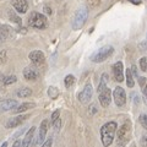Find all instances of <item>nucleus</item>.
<instances>
[{
  "label": "nucleus",
  "mask_w": 147,
  "mask_h": 147,
  "mask_svg": "<svg viewBox=\"0 0 147 147\" xmlns=\"http://www.w3.org/2000/svg\"><path fill=\"white\" fill-rule=\"evenodd\" d=\"M7 39V37L5 34H3V33H0V43H4L5 40Z\"/></svg>",
  "instance_id": "f704fd0d"
},
{
  "label": "nucleus",
  "mask_w": 147,
  "mask_h": 147,
  "mask_svg": "<svg viewBox=\"0 0 147 147\" xmlns=\"http://www.w3.org/2000/svg\"><path fill=\"white\" fill-rule=\"evenodd\" d=\"M12 6L18 13H25L28 10V3L27 0H12Z\"/></svg>",
  "instance_id": "ddd939ff"
},
{
  "label": "nucleus",
  "mask_w": 147,
  "mask_h": 147,
  "mask_svg": "<svg viewBox=\"0 0 147 147\" xmlns=\"http://www.w3.org/2000/svg\"><path fill=\"white\" fill-rule=\"evenodd\" d=\"M131 72H132V75H134V76H137V70H136V66L135 65L131 66Z\"/></svg>",
  "instance_id": "c9c22d12"
},
{
  "label": "nucleus",
  "mask_w": 147,
  "mask_h": 147,
  "mask_svg": "<svg viewBox=\"0 0 147 147\" xmlns=\"http://www.w3.org/2000/svg\"><path fill=\"white\" fill-rule=\"evenodd\" d=\"M140 67H141L142 71H146L147 70V59L145 57L140 59Z\"/></svg>",
  "instance_id": "393cba45"
},
{
  "label": "nucleus",
  "mask_w": 147,
  "mask_h": 147,
  "mask_svg": "<svg viewBox=\"0 0 147 147\" xmlns=\"http://www.w3.org/2000/svg\"><path fill=\"white\" fill-rule=\"evenodd\" d=\"M48 94H49L50 98L55 99L59 96V90L57 88V87H54V86H50L49 88H48Z\"/></svg>",
  "instance_id": "4be33fe9"
},
{
  "label": "nucleus",
  "mask_w": 147,
  "mask_h": 147,
  "mask_svg": "<svg viewBox=\"0 0 147 147\" xmlns=\"http://www.w3.org/2000/svg\"><path fill=\"white\" fill-rule=\"evenodd\" d=\"M6 60H7L6 52L5 50H0V64H5Z\"/></svg>",
  "instance_id": "a878e982"
},
{
  "label": "nucleus",
  "mask_w": 147,
  "mask_h": 147,
  "mask_svg": "<svg viewBox=\"0 0 147 147\" xmlns=\"http://www.w3.org/2000/svg\"><path fill=\"white\" fill-rule=\"evenodd\" d=\"M139 84H140L141 87H145V85H146V79L145 77H139Z\"/></svg>",
  "instance_id": "473e14b6"
},
{
  "label": "nucleus",
  "mask_w": 147,
  "mask_h": 147,
  "mask_svg": "<svg viewBox=\"0 0 147 147\" xmlns=\"http://www.w3.org/2000/svg\"><path fill=\"white\" fill-rule=\"evenodd\" d=\"M48 124L49 121L47 119L40 123V127H39V135H38V144H44L45 141V136H47V131H48Z\"/></svg>",
  "instance_id": "4468645a"
},
{
  "label": "nucleus",
  "mask_w": 147,
  "mask_h": 147,
  "mask_svg": "<svg viewBox=\"0 0 147 147\" xmlns=\"http://www.w3.org/2000/svg\"><path fill=\"white\" fill-rule=\"evenodd\" d=\"M144 94L147 97V85H145V87H144Z\"/></svg>",
  "instance_id": "58836bf2"
},
{
  "label": "nucleus",
  "mask_w": 147,
  "mask_h": 147,
  "mask_svg": "<svg viewBox=\"0 0 147 147\" xmlns=\"http://www.w3.org/2000/svg\"><path fill=\"white\" fill-rule=\"evenodd\" d=\"M114 52V48L112 45H104L100 49H98L93 55L91 57V60L93 63H102L110 57Z\"/></svg>",
  "instance_id": "20e7f679"
},
{
  "label": "nucleus",
  "mask_w": 147,
  "mask_h": 147,
  "mask_svg": "<svg viewBox=\"0 0 147 147\" xmlns=\"http://www.w3.org/2000/svg\"><path fill=\"white\" fill-rule=\"evenodd\" d=\"M139 120H140V124L142 125V127H145L147 130V115H146V114H141L140 118H139Z\"/></svg>",
  "instance_id": "b1692460"
},
{
  "label": "nucleus",
  "mask_w": 147,
  "mask_h": 147,
  "mask_svg": "<svg viewBox=\"0 0 147 147\" xmlns=\"http://www.w3.org/2000/svg\"><path fill=\"white\" fill-rule=\"evenodd\" d=\"M107 82H108V75H107V74H103L102 77H100V82L98 85V92L107 87Z\"/></svg>",
  "instance_id": "aec40b11"
},
{
  "label": "nucleus",
  "mask_w": 147,
  "mask_h": 147,
  "mask_svg": "<svg viewBox=\"0 0 147 147\" xmlns=\"http://www.w3.org/2000/svg\"><path fill=\"white\" fill-rule=\"evenodd\" d=\"M96 112H97V108H96V105H94V104H92L91 107H90V114H91V115H93Z\"/></svg>",
  "instance_id": "2f4dec72"
},
{
  "label": "nucleus",
  "mask_w": 147,
  "mask_h": 147,
  "mask_svg": "<svg viewBox=\"0 0 147 147\" xmlns=\"http://www.w3.org/2000/svg\"><path fill=\"white\" fill-rule=\"evenodd\" d=\"M17 100L15 99H5L3 102H0V112H9V110H12L17 107Z\"/></svg>",
  "instance_id": "f8f14e48"
},
{
  "label": "nucleus",
  "mask_w": 147,
  "mask_h": 147,
  "mask_svg": "<svg viewBox=\"0 0 147 147\" xmlns=\"http://www.w3.org/2000/svg\"><path fill=\"white\" fill-rule=\"evenodd\" d=\"M34 132H36V126H32L28 131H27V134L25 135V139L22 141V146L21 147H30L32 140H33L34 137Z\"/></svg>",
  "instance_id": "dca6fc26"
},
{
  "label": "nucleus",
  "mask_w": 147,
  "mask_h": 147,
  "mask_svg": "<svg viewBox=\"0 0 147 147\" xmlns=\"http://www.w3.org/2000/svg\"><path fill=\"white\" fill-rule=\"evenodd\" d=\"M24 76H25V79L28 80V81H36L37 79H38L39 74L33 67H26L24 70Z\"/></svg>",
  "instance_id": "2eb2a0df"
},
{
  "label": "nucleus",
  "mask_w": 147,
  "mask_h": 147,
  "mask_svg": "<svg viewBox=\"0 0 147 147\" xmlns=\"http://www.w3.org/2000/svg\"><path fill=\"white\" fill-rule=\"evenodd\" d=\"M87 17H88V10L86 6H81L80 9H77L75 16L72 18V30H81L86 24Z\"/></svg>",
  "instance_id": "f03ea898"
},
{
  "label": "nucleus",
  "mask_w": 147,
  "mask_h": 147,
  "mask_svg": "<svg viewBox=\"0 0 147 147\" xmlns=\"http://www.w3.org/2000/svg\"><path fill=\"white\" fill-rule=\"evenodd\" d=\"M130 1L132 4H136V5H139V4H141V0H130Z\"/></svg>",
  "instance_id": "e433bc0d"
},
{
  "label": "nucleus",
  "mask_w": 147,
  "mask_h": 147,
  "mask_svg": "<svg viewBox=\"0 0 147 147\" xmlns=\"http://www.w3.org/2000/svg\"><path fill=\"white\" fill-rule=\"evenodd\" d=\"M92 94H93V88H92L91 84H87L85 86V88L80 92L79 94V100L82 104H87L92 98Z\"/></svg>",
  "instance_id": "423d86ee"
},
{
  "label": "nucleus",
  "mask_w": 147,
  "mask_h": 147,
  "mask_svg": "<svg viewBox=\"0 0 147 147\" xmlns=\"http://www.w3.org/2000/svg\"><path fill=\"white\" fill-rule=\"evenodd\" d=\"M16 81H17V77H16L15 75H10V76L5 77V80H4L3 84L7 86V85H12V84H15Z\"/></svg>",
  "instance_id": "5701e85b"
},
{
  "label": "nucleus",
  "mask_w": 147,
  "mask_h": 147,
  "mask_svg": "<svg viewBox=\"0 0 147 147\" xmlns=\"http://www.w3.org/2000/svg\"><path fill=\"white\" fill-rule=\"evenodd\" d=\"M52 144H53V139H52V137H49L48 140L44 141V144H42V146H40V147H52Z\"/></svg>",
  "instance_id": "c85d7f7f"
},
{
  "label": "nucleus",
  "mask_w": 147,
  "mask_h": 147,
  "mask_svg": "<svg viewBox=\"0 0 147 147\" xmlns=\"http://www.w3.org/2000/svg\"><path fill=\"white\" fill-rule=\"evenodd\" d=\"M0 91H1V88H0Z\"/></svg>",
  "instance_id": "a19ab883"
},
{
  "label": "nucleus",
  "mask_w": 147,
  "mask_h": 147,
  "mask_svg": "<svg viewBox=\"0 0 147 147\" xmlns=\"http://www.w3.org/2000/svg\"><path fill=\"white\" fill-rule=\"evenodd\" d=\"M98 94H99L100 105L104 107V108H107L110 104V102H112V93H110V90L108 88V87H105V88H103L102 91L98 92Z\"/></svg>",
  "instance_id": "0eeeda50"
},
{
  "label": "nucleus",
  "mask_w": 147,
  "mask_h": 147,
  "mask_svg": "<svg viewBox=\"0 0 147 147\" xmlns=\"http://www.w3.org/2000/svg\"><path fill=\"white\" fill-rule=\"evenodd\" d=\"M64 84H65L66 88H70V87L75 84V76L74 75H67L65 79H64Z\"/></svg>",
  "instance_id": "412c9836"
},
{
  "label": "nucleus",
  "mask_w": 147,
  "mask_h": 147,
  "mask_svg": "<svg viewBox=\"0 0 147 147\" xmlns=\"http://www.w3.org/2000/svg\"><path fill=\"white\" fill-rule=\"evenodd\" d=\"M21 146H22V142L20 140H16L15 142H13V145H12V147H21Z\"/></svg>",
  "instance_id": "72a5a7b5"
},
{
  "label": "nucleus",
  "mask_w": 147,
  "mask_h": 147,
  "mask_svg": "<svg viewBox=\"0 0 147 147\" xmlns=\"http://www.w3.org/2000/svg\"><path fill=\"white\" fill-rule=\"evenodd\" d=\"M130 134V123H125L118 129V142L124 144Z\"/></svg>",
  "instance_id": "1a4fd4ad"
},
{
  "label": "nucleus",
  "mask_w": 147,
  "mask_h": 147,
  "mask_svg": "<svg viewBox=\"0 0 147 147\" xmlns=\"http://www.w3.org/2000/svg\"><path fill=\"white\" fill-rule=\"evenodd\" d=\"M31 94H32V90L28 88V87H22V88L16 91V96H17V97H20V98L30 97Z\"/></svg>",
  "instance_id": "a211bd4d"
},
{
  "label": "nucleus",
  "mask_w": 147,
  "mask_h": 147,
  "mask_svg": "<svg viewBox=\"0 0 147 147\" xmlns=\"http://www.w3.org/2000/svg\"><path fill=\"white\" fill-rule=\"evenodd\" d=\"M117 123L115 121H109L100 127V139L104 147H109L114 141V135L117 131Z\"/></svg>",
  "instance_id": "f257e3e1"
},
{
  "label": "nucleus",
  "mask_w": 147,
  "mask_h": 147,
  "mask_svg": "<svg viewBox=\"0 0 147 147\" xmlns=\"http://www.w3.org/2000/svg\"><path fill=\"white\" fill-rule=\"evenodd\" d=\"M1 147H7V142H4V144L1 145Z\"/></svg>",
  "instance_id": "ea45409f"
},
{
  "label": "nucleus",
  "mask_w": 147,
  "mask_h": 147,
  "mask_svg": "<svg viewBox=\"0 0 147 147\" xmlns=\"http://www.w3.org/2000/svg\"><path fill=\"white\" fill-rule=\"evenodd\" d=\"M113 98L118 107H123V105L126 103V93L123 87H120V86L115 87V90L113 92Z\"/></svg>",
  "instance_id": "39448f33"
},
{
  "label": "nucleus",
  "mask_w": 147,
  "mask_h": 147,
  "mask_svg": "<svg viewBox=\"0 0 147 147\" xmlns=\"http://www.w3.org/2000/svg\"><path fill=\"white\" fill-rule=\"evenodd\" d=\"M4 80H5V76H4L3 74L0 72V82H4Z\"/></svg>",
  "instance_id": "4c0bfd02"
},
{
  "label": "nucleus",
  "mask_w": 147,
  "mask_h": 147,
  "mask_svg": "<svg viewBox=\"0 0 147 147\" xmlns=\"http://www.w3.org/2000/svg\"><path fill=\"white\" fill-rule=\"evenodd\" d=\"M59 115H60V112H59V110H55V112L52 114V119H50V121H52V124L58 120V119H59Z\"/></svg>",
  "instance_id": "bb28decb"
},
{
  "label": "nucleus",
  "mask_w": 147,
  "mask_h": 147,
  "mask_svg": "<svg viewBox=\"0 0 147 147\" xmlns=\"http://www.w3.org/2000/svg\"><path fill=\"white\" fill-rule=\"evenodd\" d=\"M28 25L37 30H44L48 26V20L43 13L40 12H32L28 17Z\"/></svg>",
  "instance_id": "7ed1b4c3"
},
{
  "label": "nucleus",
  "mask_w": 147,
  "mask_h": 147,
  "mask_svg": "<svg viewBox=\"0 0 147 147\" xmlns=\"http://www.w3.org/2000/svg\"><path fill=\"white\" fill-rule=\"evenodd\" d=\"M113 74H114V79L118 82L124 81V66L121 61H117L113 65Z\"/></svg>",
  "instance_id": "9d476101"
},
{
  "label": "nucleus",
  "mask_w": 147,
  "mask_h": 147,
  "mask_svg": "<svg viewBox=\"0 0 147 147\" xmlns=\"http://www.w3.org/2000/svg\"><path fill=\"white\" fill-rule=\"evenodd\" d=\"M60 125H61V120H60V118H59L55 123H53V126L55 127V130H57V131L59 130V129H60Z\"/></svg>",
  "instance_id": "c756f323"
},
{
  "label": "nucleus",
  "mask_w": 147,
  "mask_h": 147,
  "mask_svg": "<svg viewBox=\"0 0 147 147\" xmlns=\"http://www.w3.org/2000/svg\"><path fill=\"white\" fill-rule=\"evenodd\" d=\"M28 58H30V60L37 66L43 65L44 61H45V57H44L43 52H40V50H33V52H31L28 54Z\"/></svg>",
  "instance_id": "6e6552de"
},
{
  "label": "nucleus",
  "mask_w": 147,
  "mask_h": 147,
  "mask_svg": "<svg viewBox=\"0 0 147 147\" xmlns=\"http://www.w3.org/2000/svg\"><path fill=\"white\" fill-rule=\"evenodd\" d=\"M126 85L127 87H134L135 86V81H134V75L131 72V69H127L126 70Z\"/></svg>",
  "instance_id": "6ab92c4d"
},
{
  "label": "nucleus",
  "mask_w": 147,
  "mask_h": 147,
  "mask_svg": "<svg viewBox=\"0 0 147 147\" xmlns=\"http://www.w3.org/2000/svg\"><path fill=\"white\" fill-rule=\"evenodd\" d=\"M9 16H10V18H11V20H12V21H15V22H16V24H18V25H21V22H22V21H21V20H20V18H18V17H17V16L15 15V13H12V11H11L10 13H9Z\"/></svg>",
  "instance_id": "cd10ccee"
},
{
  "label": "nucleus",
  "mask_w": 147,
  "mask_h": 147,
  "mask_svg": "<svg viewBox=\"0 0 147 147\" xmlns=\"http://www.w3.org/2000/svg\"><path fill=\"white\" fill-rule=\"evenodd\" d=\"M28 118V115H17V117H15V118H11L10 120H7V123L5 124V127L6 129H11V127H16V126H18V125H21L22 123H24L26 119Z\"/></svg>",
  "instance_id": "9b49d317"
},
{
  "label": "nucleus",
  "mask_w": 147,
  "mask_h": 147,
  "mask_svg": "<svg viewBox=\"0 0 147 147\" xmlns=\"http://www.w3.org/2000/svg\"><path fill=\"white\" fill-rule=\"evenodd\" d=\"M141 146L142 147H147V134L142 136V139H141Z\"/></svg>",
  "instance_id": "7c9ffc66"
},
{
  "label": "nucleus",
  "mask_w": 147,
  "mask_h": 147,
  "mask_svg": "<svg viewBox=\"0 0 147 147\" xmlns=\"http://www.w3.org/2000/svg\"><path fill=\"white\" fill-rule=\"evenodd\" d=\"M36 107V104L33 102H26V103H22V104H18L17 107L15 109H12V112L13 113H22V112H26V110H28V109H32V108H34Z\"/></svg>",
  "instance_id": "f3484780"
}]
</instances>
